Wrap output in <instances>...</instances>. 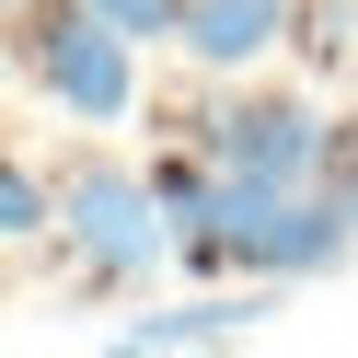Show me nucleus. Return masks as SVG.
I'll return each instance as SVG.
<instances>
[{
  "label": "nucleus",
  "mask_w": 358,
  "mask_h": 358,
  "mask_svg": "<svg viewBox=\"0 0 358 358\" xmlns=\"http://www.w3.org/2000/svg\"><path fill=\"white\" fill-rule=\"evenodd\" d=\"M196 150H208L220 173H255V185H278V196H301V185H324V162H335V127H324V104L312 93H220L208 116H196Z\"/></svg>",
  "instance_id": "nucleus-3"
},
{
  "label": "nucleus",
  "mask_w": 358,
  "mask_h": 358,
  "mask_svg": "<svg viewBox=\"0 0 358 358\" xmlns=\"http://www.w3.org/2000/svg\"><path fill=\"white\" fill-rule=\"evenodd\" d=\"M0 231H12V255H35V243L58 231V185L35 162H0Z\"/></svg>",
  "instance_id": "nucleus-6"
},
{
  "label": "nucleus",
  "mask_w": 358,
  "mask_h": 358,
  "mask_svg": "<svg viewBox=\"0 0 358 358\" xmlns=\"http://www.w3.org/2000/svg\"><path fill=\"white\" fill-rule=\"evenodd\" d=\"M289 58H301V70H347V58H358V12H347V0H301Z\"/></svg>",
  "instance_id": "nucleus-7"
},
{
  "label": "nucleus",
  "mask_w": 358,
  "mask_h": 358,
  "mask_svg": "<svg viewBox=\"0 0 358 358\" xmlns=\"http://www.w3.org/2000/svg\"><path fill=\"white\" fill-rule=\"evenodd\" d=\"M93 24H116L127 47H185V0H81Z\"/></svg>",
  "instance_id": "nucleus-8"
},
{
  "label": "nucleus",
  "mask_w": 358,
  "mask_h": 358,
  "mask_svg": "<svg viewBox=\"0 0 358 358\" xmlns=\"http://www.w3.org/2000/svg\"><path fill=\"white\" fill-rule=\"evenodd\" d=\"M104 358H150V347H139V335H116V347H104Z\"/></svg>",
  "instance_id": "nucleus-9"
},
{
  "label": "nucleus",
  "mask_w": 358,
  "mask_h": 358,
  "mask_svg": "<svg viewBox=\"0 0 358 358\" xmlns=\"http://www.w3.org/2000/svg\"><path fill=\"white\" fill-rule=\"evenodd\" d=\"M289 24H301V0H185V58L220 81H243L255 58L289 47Z\"/></svg>",
  "instance_id": "nucleus-5"
},
{
  "label": "nucleus",
  "mask_w": 358,
  "mask_h": 358,
  "mask_svg": "<svg viewBox=\"0 0 358 358\" xmlns=\"http://www.w3.org/2000/svg\"><path fill=\"white\" fill-rule=\"evenodd\" d=\"M58 255L93 289H150L173 266V208L150 173H127L116 150H70L58 162Z\"/></svg>",
  "instance_id": "nucleus-1"
},
{
  "label": "nucleus",
  "mask_w": 358,
  "mask_h": 358,
  "mask_svg": "<svg viewBox=\"0 0 358 358\" xmlns=\"http://www.w3.org/2000/svg\"><path fill=\"white\" fill-rule=\"evenodd\" d=\"M358 255V185H301L243 231V278H312V266H347Z\"/></svg>",
  "instance_id": "nucleus-4"
},
{
  "label": "nucleus",
  "mask_w": 358,
  "mask_h": 358,
  "mask_svg": "<svg viewBox=\"0 0 358 358\" xmlns=\"http://www.w3.org/2000/svg\"><path fill=\"white\" fill-rule=\"evenodd\" d=\"M12 58H24V81L58 116H81V127H116L127 104H139V47H127L116 24H93L81 0H24V12H12Z\"/></svg>",
  "instance_id": "nucleus-2"
}]
</instances>
